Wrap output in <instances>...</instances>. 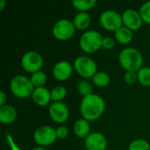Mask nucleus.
Listing matches in <instances>:
<instances>
[{"label":"nucleus","mask_w":150,"mask_h":150,"mask_svg":"<svg viewBox=\"0 0 150 150\" xmlns=\"http://www.w3.org/2000/svg\"><path fill=\"white\" fill-rule=\"evenodd\" d=\"M105 109V101L98 94H91L83 98L80 104V112L83 119L88 121L98 120Z\"/></svg>","instance_id":"nucleus-1"},{"label":"nucleus","mask_w":150,"mask_h":150,"mask_svg":"<svg viewBox=\"0 0 150 150\" xmlns=\"http://www.w3.org/2000/svg\"><path fill=\"white\" fill-rule=\"evenodd\" d=\"M119 62L126 71L138 72L142 68L143 57L136 48L126 47L119 54Z\"/></svg>","instance_id":"nucleus-2"},{"label":"nucleus","mask_w":150,"mask_h":150,"mask_svg":"<svg viewBox=\"0 0 150 150\" xmlns=\"http://www.w3.org/2000/svg\"><path fill=\"white\" fill-rule=\"evenodd\" d=\"M34 89L30 78L24 75H17L10 82L11 93L18 98H26L32 96Z\"/></svg>","instance_id":"nucleus-3"},{"label":"nucleus","mask_w":150,"mask_h":150,"mask_svg":"<svg viewBox=\"0 0 150 150\" xmlns=\"http://www.w3.org/2000/svg\"><path fill=\"white\" fill-rule=\"evenodd\" d=\"M104 37L96 30L85 31L79 39V47L86 54H92L102 47Z\"/></svg>","instance_id":"nucleus-4"},{"label":"nucleus","mask_w":150,"mask_h":150,"mask_svg":"<svg viewBox=\"0 0 150 150\" xmlns=\"http://www.w3.org/2000/svg\"><path fill=\"white\" fill-rule=\"evenodd\" d=\"M73 67L76 72L85 79L92 78L98 72V66L95 61L85 55L77 56L73 62Z\"/></svg>","instance_id":"nucleus-5"},{"label":"nucleus","mask_w":150,"mask_h":150,"mask_svg":"<svg viewBox=\"0 0 150 150\" xmlns=\"http://www.w3.org/2000/svg\"><path fill=\"white\" fill-rule=\"evenodd\" d=\"M76 32L73 21L68 18H62L54 23L52 28L54 37L58 40H68L71 39Z\"/></svg>","instance_id":"nucleus-6"},{"label":"nucleus","mask_w":150,"mask_h":150,"mask_svg":"<svg viewBox=\"0 0 150 150\" xmlns=\"http://www.w3.org/2000/svg\"><path fill=\"white\" fill-rule=\"evenodd\" d=\"M99 23L101 26L110 32H116L123 26L122 16L114 10H106L99 16Z\"/></svg>","instance_id":"nucleus-7"},{"label":"nucleus","mask_w":150,"mask_h":150,"mask_svg":"<svg viewBox=\"0 0 150 150\" xmlns=\"http://www.w3.org/2000/svg\"><path fill=\"white\" fill-rule=\"evenodd\" d=\"M44 64L43 57L35 51H28L21 58V66L27 73H36L40 71Z\"/></svg>","instance_id":"nucleus-8"},{"label":"nucleus","mask_w":150,"mask_h":150,"mask_svg":"<svg viewBox=\"0 0 150 150\" xmlns=\"http://www.w3.org/2000/svg\"><path fill=\"white\" fill-rule=\"evenodd\" d=\"M57 139L56 130L50 126H41L39 127L34 134L33 140L40 147H47L55 142Z\"/></svg>","instance_id":"nucleus-9"},{"label":"nucleus","mask_w":150,"mask_h":150,"mask_svg":"<svg viewBox=\"0 0 150 150\" xmlns=\"http://www.w3.org/2000/svg\"><path fill=\"white\" fill-rule=\"evenodd\" d=\"M48 114L54 122L62 124L68 120L69 110L68 105L63 102H53L49 105Z\"/></svg>","instance_id":"nucleus-10"},{"label":"nucleus","mask_w":150,"mask_h":150,"mask_svg":"<svg viewBox=\"0 0 150 150\" xmlns=\"http://www.w3.org/2000/svg\"><path fill=\"white\" fill-rule=\"evenodd\" d=\"M121 16L123 20V25L132 31L139 30L143 24V20L140 12L135 10L127 9L121 14Z\"/></svg>","instance_id":"nucleus-11"},{"label":"nucleus","mask_w":150,"mask_h":150,"mask_svg":"<svg viewBox=\"0 0 150 150\" xmlns=\"http://www.w3.org/2000/svg\"><path fill=\"white\" fill-rule=\"evenodd\" d=\"M87 150H106L107 141L105 136L99 132H92L84 139Z\"/></svg>","instance_id":"nucleus-12"},{"label":"nucleus","mask_w":150,"mask_h":150,"mask_svg":"<svg viewBox=\"0 0 150 150\" xmlns=\"http://www.w3.org/2000/svg\"><path fill=\"white\" fill-rule=\"evenodd\" d=\"M73 70L74 67L69 62L60 61L56 62L53 68V76L57 81L64 82L70 78Z\"/></svg>","instance_id":"nucleus-13"},{"label":"nucleus","mask_w":150,"mask_h":150,"mask_svg":"<svg viewBox=\"0 0 150 150\" xmlns=\"http://www.w3.org/2000/svg\"><path fill=\"white\" fill-rule=\"evenodd\" d=\"M31 97L33 103L40 107H45L48 105L49 103L52 101L50 91L46 87L35 88Z\"/></svg>","instance_id":"nucleus-14"},{"label":"nucleus","mask_w":150,"mask_h":150,"mask_svg":"<svg viewBox=\"0 0 150 150\" xmlns=\"http://www.w3.org/2000/svg\"><path fill=\"white\" fill-rule=\"evenodd\" d=\"M18 116L17 110L11 105H5L0 106V122L3 124L13 123Z\"/></svg>","instance_id":"nucleus-15"},{"label":"nucleus","mask_w":150,"mask_h":150,"mask_svg":"<svg viewBox=\"0 0 150 150\" xmlns=\"http://www.w3.org/2000/svg\"><path fill=\"white\" fill-rule=\"evenodd\" d=\"M73 132L80 139H85L91 134V127L88 120L84 119L77 120L73 125Z\"/></svg>","instance_id":"nucleus-16"},{"label":"nucleus","mask_w":150,"mask_h":150,"mask_svg":"<svg viewBox=\"0 0 150 150\" xmlns=\"http://www.w3.org/2000/svg\"><path fill=\"white\" fill-rule=\"evenodd\" d=\"M73 23L77 30H87L91 24V18L88 12H78L73 18Z\"/></svg>","instance_id":"nucleus-17"},{"label":"nucleus","mask_w":150,"mask_h":150,"mask_svg":"<svg viewBox=\"0 0 150 150\" xmlns=\"http://www.w3.org/2000/svg\"><path fill=\"white\" fill-rule=\"evenodd\" d=\"M114 36H115V40L120 44H122V45L129 44L133 40V38H134L133 31L124 25L121 26L120 29H118L114 33Z\"/></svg>","instance_id":"nucleus-18"},{"label":"nucleus","mask_w":150,"mask_h":150,"mask_svg":"<svg viewBox=\"0 0 150 150\" xmlns=\"http://www.w3.org/2000/svg\"><path fill=\"white\" fill-rule=\"evenodd\" d=\"M97 4L96 0H73V7L79 11V12H87L91 10Z\"/></svg>","instance_id":"nucleus-19"},{"label":"nucleus","mask_w":150,"mask_h":150,"mask_svg":"<svg viewBox=\"0 0 150 150\" xmlns=\"http://www.w3.org/2000/svg\"><path fill=\"white\" fill-rule=\"evenodd\" d=\"M91 79H92V83L97 87H99V88H104L107 86L111 81L110 76L107 73L103 72V71H98Z\"/></svg>","instance_id":"nucleus-20"},{"label":"nucleus","mask_w":150,"mask_h":150,"mask_svg":"<svg viewBox=\"0 0 150 150\" xmlns=\"http://www.w3.org/2000/svg\"><path fill=\"white\" fill-rule=\"evenodd\" d=\"M50 93L53 102H62L67 96V90L64 86L56 85L50 91Z\"/></svg>","instance_id":"nucleus-21"},{"label":"nucleus","mask_w":150,"mask_h":150,"mask_svg":"<svg viewBox=\"0 0 150 150\" xmlns=\"http://www.w3.org/2000/svg\"><path fill=\"white\" fill-rule=\"evenodd\" d=\"M30 80L34 86V88H40V87H44V85L47 83V75L43 71H38L36 73L32 74Z\"/></svg>","instance_id":"nucleus-22"},{"label":"nucleus","mask_w":150,"mask_h":150,"mask_svg":"<svg viewBox=\"0 0 150 150\" xmlns=\"http://www.w3.org/2000/svg\"><path fill=\"white\" fill-rule=\"evenodd\" d=\"M138 82L145 86V87H150V68L149 67H142L138 72Z\"/></svg>","instance_id":"nucleus-23"},{"label":"nucleus","mask_w":150,"mask_h":150,"mask_svg":"<svg viewBox=\"0 0 150 150\" xmlns=\"http://www.w3.org/2000/svg\"><path fill=\"white\" fill-rule=\"evenodd\" d=\"M77 91L83 98L92 94V86L87 80H82L77 83Z\"/></svg>","instance_id":"nucleus-24"},{"label":"nucleus","mask_w":150,"mask_h":150,"mask_svg":"<svg viewBox=\"0 0 150 150\" xmlns=\"http://www.w3.org/2000/svg\"><path fill=\"white\" fill-rule=\"evenodd\" d=\"M128 150H150V144L146 140L137 139L129 144Z\"/></svg>","instance_id":"nucleus-25"},{"label":"nucleus","mask_w":150,"mask_h":150,"mask_svg":"<svg viewBox=\"0 0 150 150\" xmlns=\"http://www.w3.org/2000/svg\"><path fill=\"white\" fill-rule=\"evenodd\" d=\"M144 23L150 25V1L144 3L139 11Z\"/></svg>","instance_id":"nucleus-26"},{"label":"nucleus","mask_w":150,"mask_h":150,"mask_svg":"<svg viewBox=\"0 0 150 150\" xmlns=\"http://www.w3.org/2000/svg\"><path fill=\"white\" fill-rule=\"evenodd\" d=\"M124 80L127 84H134L138 81L137 72L134 71H126L124 75Z\"/></svg>","instance_id":"nucleus-27"},{"label":"nucleus","mask_w":150,"mask_h":150,"mask_svg":"<svg viewBox=\"0 0 150 150\" xmlns=\"http://www.w3.org/2000/svg\"><path fill=\"white\" fill-rule=\"evenodd\" d=\"M115 46V40L112 37L107 36L104 37L103 41H102V47L105 50H111Z\"/></svg>","instance_id":"nucleus-28"},{"label":"nucleus","mask_w":150,"mask_h":150,"mask_svg":"<svg viewBox=\"0 0 150 150\" xmlns=\"http://www.w3.org/2000/svg\"><path fill=\"white\" fill-rule=\"evenodd\" d=\"M55 130L57 138L59 139H65L69 135V129L65 126H59Z\"/></svg>","instance_id":"nucleus-29"},{"label":"nucleus","mask_w":150,"mask_h":150,"mask_svg":"<svg viewBox=\"0 0 150 150\" xmlns=\"http://www.w3.org/2000/svg\"><path fill=\"white\" fill-rule=\"evenodd\" d=\"M6 138H7V141H8V143H9V145L11 147V149L12 150H20L17 146H16V144L14 143V142L12 141V139H11V137L9 135V134H6Z\"/></svg>","instance_id":"nucleus-30"},{"label":"nucleus","mask_w":150,"mask_h":150,"mask_svg":"<svg viewBox=\"0 0 150 150\" xmlns=\"http://www.w3.org/2000/svg\"><path fill=\"white\" fill-rule=\"evenodd\" d=\"M6 100H7V96H6V94L4 93V91H0V105H1V106L5 105Z\"/></svg>","instance_id":"nucleus-31"},{"label":"nucleus","mask_w":150,"mask_h":150,"mask_svg":"<svg viewBox=\"0 0 150 150\" xmlns=\"http://www.w3.org/2000/svg\"><path fill=\"white\" fill-rule=\"evenodd\" d=\"M6 7V1L5 0H0V11H4Z\"/></svg>","instance_id":"nucleus-32"},{"label":"nucleus","mask_w":150,"mask_h":150,"mask_svg":"<svg viewBox=\"0 0 150 150\" xmlns=\"http://www.w3.org/2000/svg\"><path fill=\"white\" fill-rule=\"evenodd\" d=\"M31 150H46L43 147H40V146H38V147H35V148H33V149H32Z\"/></svg>","instance_id":"nucleus-33"}]
</instances>
